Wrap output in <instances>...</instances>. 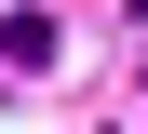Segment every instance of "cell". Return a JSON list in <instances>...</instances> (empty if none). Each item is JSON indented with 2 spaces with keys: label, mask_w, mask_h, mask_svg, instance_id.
I'll use <instances>...</instances> for the list:
<instances>
[{
  "label": "cell",
  "mask_w": 148,
  "mask_h": 134,
  "mask_svg": "<svg viewBox=\"0 0 148 134\" xmlns=\"http://www.w3.org/2000/svg\"><path fill=\"white\" fill-rule=\"evenodd\" d=\"M0 67H54V14H0Z\"/></svg>",
  "instance_id": "6da1fadb"
}]
</instances>
